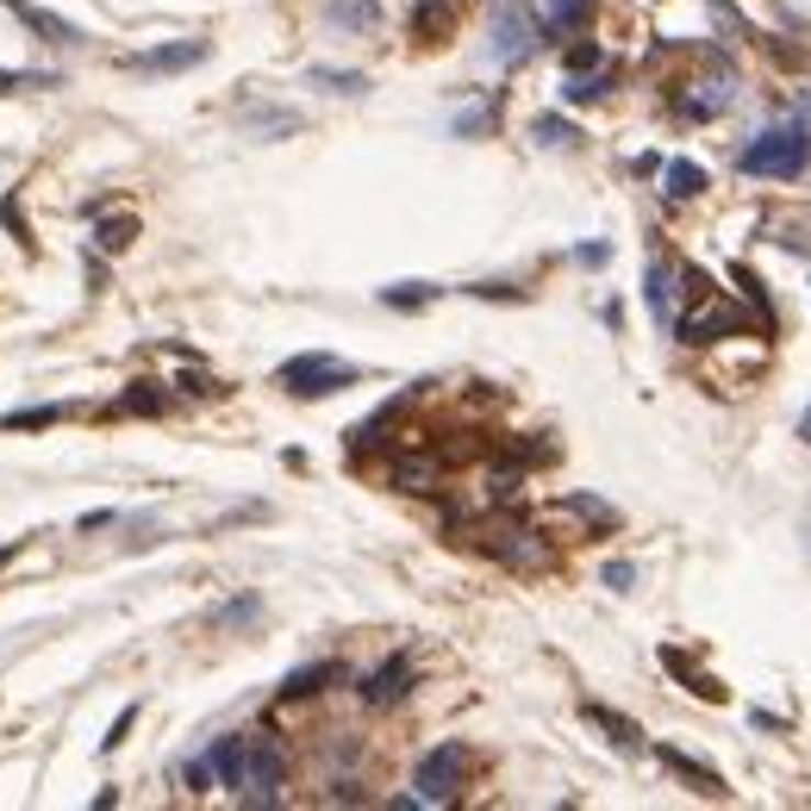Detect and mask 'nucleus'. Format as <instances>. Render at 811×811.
Masks as SVG:
<instances>
[{
  "instance_id": "6ab92c4d",
  "label": "nucleus",
  "mask_w": 811,
  "mask_h": 811,
  "mask_svg": "<svg viewBox=\"0 0 811 811\" xmlns=\"http://www.w3.org/2000/svg\"><path fill=\"white\" fill-rule=\"evenodd\" d=\"M524 475H531V468H524L519 456L493 463V468H487V506H512L524 493Z\"/></svg>"
},
{
  "instance_id": "7c9ffc66",
  "label": "nucleus",
  "mask_w": 811,
  "mask_h": 811,
  "mask_svg": "<svg viewBox=\"0 0 811 811\" xmlns=\"http://www.w3.org/2000/svg\"><path fill=\"white\" fill-rule=\"evenodd\" d=\"M63 76H51V69H25V76H13V69H0V95H25V88H57Z\"/></svg>"
},
{
  "instance_id": "5701e85b",
  "label": "nucleus",
  "mask_w": 811,
  "mask_h": 811,
  "mask_svg": "<svg viewBox=\"0 0 811 811\" xmlns=\"http://www.w3.org/2000/svg\"><path fill=\"white\" fill-rule=\"evenodd\" d=\"M662 181H668V200H699V193H706V169L687 163V156L662 163Z\"/></svg>"
},
{
  "instance_id": "473e14b6",
  "label": "nucleus",
  "mask_w": 811,
  "mask_h": 811,
  "mask_svg": "<svg viewBox=\"0 0 811 811\" xmlns=\"http://www.w3.org/2000/svg\"><path fill=\"white\" fill-rule=\"evenodd\" d=\"M493 119H500V107L487 100V107H475V113H463V119H456V137H475V132H487Z\"/></svg>"
},
{
  "instance_id": "e433bc0d",
  "label": "nucleus",
  "mask_w": 811,
  "mask_h": 811,
  "mask_svg": "<svg viewBox=\"0 0 811 811\" xmlns=\"http://www.w3.org/2000/svg\"><path fill=\"white\" fill-rule=\"evenodd\" d=\"M132 724H137V706H125V712L113 718V731L100 736V749H119V743H125V731H132Z\"/></svg>"
},
{
  "instance_id": "423d86ee",
  "label": "nucleus",
  "mask_w": 811,
  "mask_h": 811,
  "mask_svg": "<svg viewBox=\"0 0 811 811\" xmlns=\"http://www.w3.org/2000/svg\"><path fill=\"white\" fill-rule=\"evenodd\" d=\"M444 475H449V463L425 444H406L387 463V487H400V493H444Z\"/></svg>"
},
{
  "instance_id": "412c9836",
  "label": "nucleus",
  "mask_w": 811,
  "mask_h": 811,
  "mask_svg": "<svg viewBox=\"0 0 811 811\" xmlns=\"http://www.w3.org/2000/svg\"><path fill=\"white\" fill-rule=\"evenodd\" d=\"M456 25V0H419V13H412V38L419 44H437Z\"/></svg>"
},
{
  "instance_id": "dca6fc26",
  "label": "nucleus",
  "mask_w": 811,
  "mask_h": 811,
  "mask_svg": "<svg viewBox=\"0 0 811 811\" xmlns=\"http://www.w3.org/2000/svg\"><path fill=\"white\" fill-rule=\"evenodd\" d=\"M643 293H649V312H656L662 325H675V263H668V256H656V263H649Z\"/></svg>"
},
{
  "instance_id": "2f4dec72",
  "label": "nucleus",
  "mask_w": 811,
  "mask_h": 811,
  "mask_svg": "<svg viewBox=\"0 0 811 811\" xmlns=\"http://www.w3.org/2000/svg\"><path fill=\"white\" fill-rule=\"evenodd\" d=\"M575 125H568V119H537V144H549V151H568V144H575Z\"/></svg>"
},
{
  "instance_id": "a211bd4d",
  "label": "nucleus",
  "mask_w": 811,
  "mask_h": 811,
  "mask_svg": "<svg viewBox=\"0 0 811 811\" xmlns=\"http://www.w3.org/2000/svg\"><path fill=\"white\" fill-rule=\"evenodd\" d=\"M113 412H125V419H156V412H169V393H163L156 381H132L113 400Z\"/></svg>"
},
{
  "instance_id": "a878e982",
  "label": "nucleus",
  "mask_w": 811,
  "mask_h": 811,
  "mask_svg": "<svg viewBox=\"0 0 811 811\" xmlns=\"http://www.w3.org/2000/svg\"><path fill=\"white\" fill-rule=\"evenodd\" d=\"M587 20H593V0H549V32L556 38H575Z\"/></svg>"
},
{
  "instance_id": "20e7f679",
  "label": "nucleus",
  "mask_w": 811,
  "mask_h": 811,
  "mask_svg": "<svg viewBox=\"0 0 811 811\" xmlns=\"http://www.w3.org/2000/svg\"><path fill=\"white\" fill-rule=\"evenodd\" d=\"M736 331H749V319H743V307H731L718 288H706L699 300H687V312L675 319L680 344H718V337H736Z\"/></svg>"
},
{
  "instance_id": "4be33fe9",
  "label": "nucleus",
  "mask_w": 811,
  "mask_h": 811,
  "mask_svg": "<svg viewBox=\"0 0 811 811\" xmlns=\"http://www.w3.org/2000/svg\"><path fill=\"white\" fill-rule=\"evenodd\" d=\"M325 20L344 25V32H375V25H381V7H375V0H325Z\"/></svg>"
},
{
  "instance_id": "bb28decb",
  "label": "nucleus",
  "mask_w": 811,
  "mask_h": 811,
  "mask_svg": "<svg viewBox=\"0 0 811 811\" xmlns=\"http://www.w3.org/2000/svg\"><path fill=\"white\" fill-rule=\"evenodd\" d=\"M562 512H575V519L599 524V531H619V512H612L606 500H593V493H568V500H562Z\"/></svg>"
},
{
  "instance_id": "c85d7f7f",
  "label": "nucleus",
  "mask_w": 811,
  "mask_h": 811,
  "mask_svg": "<svg viewBox=\"0 0 811 811\" xmlns=\"http://www.w3.org/2000/svg\"><path fill=\"white\" fill-rule=\"evenodd\" d=\"M312 88H325V95H363L368 76H356V69H312Z\"/></svg>"
},
{
  "instance_id": "1a4fd4ad",
  "label": "nucleus",
  "mask_w": 811,
  "mask_h": 811,
  "mask_svg": "<svg viewBox=\"0 0 811 811\" xmlns=\"http://www.w3.org/2000/svg\"><path fill=\"white\" fill-rule=\"evenodd\" d=\"M412 656H387L381 668H375V675H363V687H356V693H363V706H375V712H387V706H400L406 693H412Z\"/></svg>"
},
{
  "instance_id": "cd10ccee",
  "label": "nucleus",
  "mask_w": 811,
  "mask_h": 811,
  "mask_svg": "<svg viewBox=\"0 0 811 811\" xmlns=\"http://www.w3.org/2000/svg\"><path fill=\"white\" fill-rule=\"evenodd\" d=\"M69 406H32V412H7L0 419V431H44V425H57Z\"/></svg>"
},
{
  "instance_id": "7ed1b4c3",
  "label": "nucleus",
  "mask_w": 811,
  "mask_h": 811,
  "mask_svg": "<svg viewBox=\"0 0 811 811\" xmlns=\"http://www.w3.org/2000/svg\"><path fill=\"white\" fill-rule=\"evenodd\" d=\"M281 787H288V755L275 736H251V749H244V774H237V806H281Z\"/></svg>"
},
{
  "instance_id": "2eb2a0df",
  "label": "nucleus",
  "mask_w": 811,
  "mask_h": 811,
  "mask_svg": "<svg viewBox=\"0 0 811 811\" xmlns=\"http://www.w3.org/2000/svg\"><path fill=\"white\" fill-rule=\"evenodd\" d=\"M731 281L743 288V300L755 307V331H762V337H774V331H780V312H774L768 288H762V275H755V269H743V263H731Z\"/></svg>"
},
{
  "instance_id": "ddd939ff",
  "label": "nucleus",
  "mask_w": 811,
  "mask_h": 811,
  "mask_svg": "<svg viewBox=\"0 0 811 811\" xmlns=\"http://www.w3.org/2000/svg\"><path fill=\"white\" fill-rule=\"evenodd\" d=\"M244 749H251V736H219L213 749H207V768H213V787L237 792V774H244Z\"/></svg>"
},
{
  "instance_id": "37998d69",
  "label": "nucleus",
  "mask_w": 811,
  "mask_h": 811,
  "mask_svg": "<svg viewBox=\"0 0 811 811\" xmlns=\"http://www.w3.org/2000/svg\"><path fill=\"white\" fill-rule=\"evenodd\" d=\"M799 437H806V444H811V412H806V419H799Z\"/></svg>"
},
{
  "instance_id": "f704fd0d",
  "label": "nucleus",
  "mask_w": 811,
  "mask_h": 811,
  "mask_svg": "<svg viewBox=\"0 0 811 811\" xmlns=\"http://www.w3.org/2000/svg\"><path fill=\"white\" fill-rule=\"evenodd\" d=\"M599 63H606L599 57V44H587V38L568 44V76H575V69H599Z\"/></svg>"
},
{
  "instance_id": "72a5a7b5",
  "label": "nucleus",
  "mask_w": 811,
  "mask_h": 811,
  "mask_svg": "<svg viewBox=\"0 0 811 811\" xmlns=\"http://www.w3.org/2000/svg\"><path fill=\"white\" fill-rule=\"evenodd\" d=\"M256 612H263V599H256V593H244V599H232V606L219 612V624H251Z\"/></svg>"
},
{
  "instance_id": "4468645a",
  "label": "nucleus",
  "mask_w": 811,
  "mask_h": 811,
  "mask_svg": "<svg viewBox=\"0 0 811 811\" xmlns=\"http://www.w3.org/2000/svg\"><path fill=\"white\" fill-rule=\"evenodd\" d=\"M662 668H668L675 680H687V693H699V699H712V706H724V687H718V680L706 675V668H693V656H687V649H675V643H668V649H662Z\"/></svg>"
},
{
  "instance_id": "f3484780",
  "label": "nucleus",
  "mask_w": 811,
  "mask_h": 811,
  "mask_svg": "<svg viewBox=\"0 0 811 811\" xmlns=\"http://www.w3.org/2000/svg\"><path fill=\"white\" fill-rule=\"evenodd\" d=\"M580 718H587V724H599V731L612 736L619 749H643V731L624 712H612V706H593V699H587V706H580Z\"/></svg>"
},
{
  "instance_id": "ea45409f",
  "label": "nucleus",
  "mask_w": 811,
  "mask_h": 811,
  "mask_svg": "<svg viewBox=\"0 0 811 811\" xmlns=\"http://www.w3.org/2000/svg\"><path fill=\"white\" fill-rule=\"evenodd\" d=\"M213 787V768L207 762H188V792H207Z\"/></svg>"
},
{
  "instance_id": "4c0bfd02",
  "label": "nucleus",
  "mask_w": 811,
  "mask_h": 811,
  "mask_svg": "<svg viewBox=\"0 0 811 811\" xmlns=\"http://www.w3.org/2000/svg\"><path fill=\"white\" fill-rule=\"evenodd\" d=\"M631 580H637L631 562H612V568H606V587H619V593H631Z\"/></svg>"
},
{
  "instance_id": "39448f33",
  "label": "nucleus",
  "mask_w": 811,
  "mask_h": 811,
  "mask_svg": "<svg viewBox=\"0 0 811 811\" xmlns=\"http://www.w3.org/2000/svg\"><path fill=\"white\" fill-rule=\"evenodd\" d=\"M275 381L288 387L293 400H325V393H337V387L356 381V363H337V356H293V363H281V375Z\"/></svg>"
},
{
  "instance_id": "0eeeda50",
  "label": "nucleus",
  "mask_w": 811,
  "mask_h": 811,
  "mask_svg": "<svg viewBox=\"0 0 811 811\" xmlns=\"http://www.w3.org/2000/svg\"><path fill=\"white\" fill-rule=\"evenodd\" d=\"M537 38H543V25L524 0H506L500 13H493V57L500 63H524L537 51Z\"/></svg>"
},
{
  "instance_id": "aec40b11",
  "label": "nucleus",
  "mask_w": 811,
  "mask_h": 811,
  "mask_svg": "<svg viewBox=\"0 0 811 811\" xmlns=\"http://www.w3.org/2000/svg\"><path fill=\"white\" fill-rule=\"evenodd\" d=\"M331 680H344V668H337V662H312V668H293V675L281 680V699H312V693H325Z\"/></svg>"
},
{
  "instance_id": "a19ab883",
  "label": "nucleus",
  "mask_w": 811,
  "mask_h": 811,
  "mask_svg": "<svg viewBox=\"0 0 811 811\" xmlns=\"http://www.w3.org/2000/svg\"><path fill=\"white\" fill-rule=\"evenodd\" d=\"M606 256H612V251H606V244H580V251H575V263H587V269H599Z\"/></svg>"
},
{
  "instance_id": "b1692460",
  "label": "nucleus",
  "mask_w": 811,
  "mask_h": 811,
  "mask_svg": "<svg viewBox=\"0 0 811 811\" xmlns=\"http://www.w3.org/2000/svg\"><path fill=\"white\" fill-rule=\"evenodd\" d=\"M606 88H612V69H606V63H599V69H575V76L562 81V100H568V107H587V100H599Z\"/></svg>"
},
{
  "instance_id": "f8f14e48",
  "label": "nucleus",
  "mask_w": 811,
  "mask_h": 811,
  "mask_svg": "<svg viewBox=\"0 0 811 811\" xmlns=\"http://www.w3.org/2000/svg\"><path fill=\"white\" fill-rule=\"evenodd\" d=\"M7 13H13V20L25 25V32H38L44 44H76L81 32L69 20H57V13H51V7H38V0H7Z\"/></svg>"
},
{
  "instance_id": "58836bf2",
  "label": "nucleus",
  "mask_w": 811,
  "mask_h": 811,
  "mask_svg": "<svg viewBox=\"0 0 811 811\" xmlns=\"http://www.w3.org/2000/svg\"><path fill=\"white\" fill-rule=\"evenodd\" d=\"M468 293H481V300H524V293L506 288V281H481V288H468Z\"/></svg>"
},
{
  "instance_id": "9d476101",
  "label": "nucleus",
  "mask_w": 811,
  "mask_h": 811,
  "mask_svg": "<svg viewBox=\"0 0 811 811\" xmlns=\"http://www.w3.org/2000/svg\"><path fill=\"white\" fill-rule=\"evenodd\" d=\"M731 69H724V76H712V81H687V88H680L675 95V113L680 119H718L724 113V107H731Z\"/></svg>"
},
{
  "instance_id": "9b49d317",
  "label": "nucleus",
  "mask_w": 811,
  "mask_h": 811,
  "mask_svg": "<svg viewBox=\"0 0 811 811\" xmlns=\"http://www.w3.org/2000/svg\"><path fill=\"white\" fill-rule=\"evenodd\" d=\"M656 755H662V768L675 774V780H687L693 792H706V799H731V787H724V774H712L706 762H693L687 749H675V743H662Z\"/></svg>"
},
{
  "instance_id": "79ce46f5",
  "label": "nucleus",
  "mask_w": 811,
  "mask_h": 811,
  "mask_svg": "<svg viewBox=\"0 0 811 811\" xmlns=\"http://www.w3.org/2000/svg\"><path fill=\"white\" fill-rule=\"evenodd\" d=\"M13 556H20V543H0V568H13Z\"/></svg>"
},
{
  "instance_id": "f257e3e1",
  "label": "nucleus",
  "mask_w": 811,
  "mask_h": 811,
  "mask_svg": "<svg viewBox=\"0 0 811 811\" xmlns=\"http://www.w3.org/2000/svg\"><path fill=\"white\" fill-rule=\"evenodd\" d=\"M806 163H811V132L806 125H768L749 151L736 156V169L743 175H774V181L806 175Z\"/></svg>"
},
{
  "instance_id": "393cba45",
  "label": "nucleus",
  "mask_w": 811,
  "mask_h": 811,
  "mask_svg": "<svg viewBox=\"0 0 811 811\" xmlns=\"http://www.w3.org/2000/svg\"><path fill=\"white\" fill-rule=\"evenodd\" d=\"M444 288H431V281H393V288H381V307H393V312H419V307H431Z\"/></svg>"
},
{
  "instance_id": "c9c22d12",
  "label": "nucleus",
  "mask_w": 811,
  "mask_h": 811,
  "mask_svg": "<svg viewBox=\"0 0 811 811\" xmlns=\"http://www.w3.org/2000/svg\"><path fill=\"white\" fill-rule=\"evenodd\" d=\"M175 387H181L188 400H213V393H225V387H219L213 375H181V381H175Z\"/></svg>"
},
{
  "instance_id": "f03ea898",
  "label": "nucleus",
  "mask_w": 811,
  "mask_h": 811,
  "mask_svg": "<svg viewBox=\"0 0 811 811\" xmlns=\"http://www.w3.org/2000/svg\"><path fill=\"white\" fill-rule=\"evenodd\" d=\"M468 768H475V749L468 743H437V749L419 762V774H412V799L419 806H456L468 787Z\"/></svg>"
},
{
  "instance_id": "c756f323",
  "label": "nucleus",
  "mask_w": 811,
  "mask_h": 811,
  "mask_svg": "<svg viewBox=\"0 0 811 811\" xmlns=\"http://www.w3.org/2000/svg\"><path fill=\"white\" fill-rule=\"evenodd\" d=\"M100 251H125V244H132L137 237V219L132 213H119V219H100Z\"/></svg>"
},
{
  "instance_id": "6e6552de",
  "label": "nucleus",
  "mask_w": 811,
  "mask_h": 811,
  "mask_svg": "<svg viewBox=\"0 0 811 811\" xmlns=\"http://www.w3.org/2000/svg\"><path fill=\"white\" fill-rule=\"evenodd\" d=\"M213 57V44L207 38H181V44H163V51H137L125 57L132 76H181V69H200V63Z\"/></svg>"
}]
</instances>
